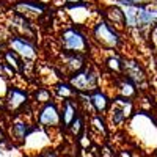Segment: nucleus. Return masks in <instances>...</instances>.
I'll return each mask as SVG.
<instances>
[{
	"label": "nucleus",
	"mask_w": 157,
	"mask_h": 157,
	"mask_svg": "<svg viewBox=\"0 0 157 157\" xmlns=\"http://www.w3.org/2000/svg\"><path fill=\"white\" fill-rule=\"evenodd\" d=\"M60 43L64 52H74V54H83L90 49V43L85 38V35L75 29V27H69L66 30L61 32L60 36Z\"/></svg>",
	"instance_id": "2"
},
{
	"label": "nucleus",
	"mask_w": 157,
	"mask_h": 157,
	"mask_svg": "<svg viewBox=\"0 0 157 157\" xmlns=\"http://www.w3.org/2000/svg\"><path fill=\"white\" fill-rule=\"evenodd\" d=\"M90 102L93 104L96 112H105L107 107H109V99L104 93H101V91H94V93L90 96Z\"/></svg>",
	"instance_id": "14"
},
{
	"label": "nucleus",
	"mask_w": 157,
	"mask_h": 157,
	"mask_svg": "<svg viewBox=\"0 0 157 157\" xmlns=\"http://www.w3.org/2000/svg\"><path fill=\"white\" fill-rule=\"evenodd\" d=\"M75 118H77L75 105L72 104V101H71V99H64L63 110H61V127L69 129V126L74 123Z\"/></svg>",
	"instance_id": "10"
},
{
	"label": "nucleus",
	"mask_w": 157,
	"mask_h": 157,
	"mask_svg": "<svg viewBox=\"0 0 157 157\" xmlns=\"http://www.w3.org/2000/svg\"><path fill=\"white\" fill-rule=\"evenodd\" d=\"M49 98H50V93H49L47 90H44V88L38 90V91H36V94H35V99H36V101H39V102H44V104L50 101Z\"/></svg>",
	"instance_id": "17"
},
{
	"label": "nucleus",
	"mask_w": 157,
	"mask_h": 157,
	"mask_svg": "<svg viewBox=\"0 0 157 157\" xmlns=\"http://www.w3.org/2000/svg\"><path fill=\"white\" fill-rule=\"evenodd\" d=\"M29 102V96L24 90H19L16 86H11L6 93V99H5V107L8 112H19L22 110Z\"/></svg>",
	"instance_id": "7"
},
{
	"label": "nucleus",
	"mask_w": 157,
	"mask_h": 157,
	"mask_svg": "<svg viewBox=\"0 0 157 157\" xmlns=\"http://www.w3.org/2000/svg\"><path fill=\"white\" fill-rule=\"evenodd\" d=\"M8 86H6V80L3 78V75H0V96H5L8 93Z\"/></svg>",
	"instance_id": "19"
},
{
	"label": "nucleus",
	"mask_w": 157,
	"mask_h": 157,
	"mask_svg": "<svg viewBox=\"0 0 157 157\" xmlns=\"http://www.w3.org/2000/svg\"><path fill=\"white\" fill-rule=\"evenodd\" d=\"M36 121L38 124L44 127V129H55L61 124V113L57 109L55 102H46L44 105L39 109L38 116H36Z\"/></svg>",
	"instance_id": "4"
},
{
	"label": "nucleus",
	"mask_w": 157,
	"mask_h": 157,
	"mask_svg": "<svg viewBox=\"0 0 157 157\" xmlns=\"http://www.w3.org/2000/svg\"><path fill=\"white\" fill-rule=\"evenodd\" d=\"M93 129H96L101 135H107V127H105V124H104V121L101 120V116L93 118Z\"/></svg>",
	"instance_id": "16"
},
{
	"label": "nucleus",
	"mask_w": 157,
	"mask_h": 157,
	"mask_svg": "<svg viewBox=\"0 0 157 157\" xmlns=\"http://www.w3.org/2000/svg\"><path fill=\"white\" fill-rule=\"evenodd\" d=\"M132 112V102H130L127 98L121 96V98H116L112 102V110H110V118H112V123L115 126H121Z\"/></svg>",
	"instance_id": "5"
},
{
	"label": "nucleus",
	"mask_w": 157,
	"mask_h": 157,
	"mask_svg": "<svg viewBox=\"0 0 157 157\" xmlns=\"http://www.w3.org/2000/svg\"><path fill=\"white\" fill-rule=\"evenodd\" d=\"M0 57H2V54H0Z\"/></svg>",
	"instance_id": "24"
},
{
	"label": "nucleus",
	"mask_w": 157,
	"mask_h": 157,
	"mask_svg": "<svg viewBox=\"0 0 157 157\" xmlns=\"http://www.w3.org/2000/svg\"><path fill=\"white\" fill-rule=\"evenodd\" d=\"M82 126H83V124H82V120H80V118L77 116L75 120H74V123H72V124L69 126V129L72 130V134H74L75 137H78V135H80V130L83 129Z\"/></svg>",
	"instance_id": "18"
},
{
	"label": "nucleus",
	"mask_w": 157,
	"mask_h": 157,
	"mask_svg": "<svg viewBox=\"0 0 157 157\" xmlns=\"http://www.w3.org/2000/svg\"><path fill=\"white\" fill-rule=\"evenodd\" d=\"M3 57H5V63H6L14 72H21V71H22V68H24L22 57H21L19 54H16V52L13 50V49L6 50Z\"/></svg>",
	"instance_id": "12"
},
{
	"label": "nucleus",
	"mask_w": 157,
	"mask_h": 157,
	"mask_svg": "<svg viewBox=\"0 0 157 157\" xmlns=\"http://www.w3.org/2000/svg\"><path fill=\"white\" fill-rule=\"evenodd\" d=\"M71 85L77 91H91L98 85V75L91 69H82L74 74L71 78Z\"/></svg>",
	"instance_id": "6"
},
{
	"label": "nucleus",
	"mask_w": 157,
	"mask_h": 157,
	"mask_svg": "<svg viewBox=\"0 0 157 157\" xmlns=\"http://www.w3.org/2000/svg\"><path fill=\"white\" fill-rule=\"evenodd\" d=\"M38 157H57V152L54 149H44L38 154Z\"/></svg>",
	"instance_id": "20"
},
{
	"label": "nucleus",
	"mask_w": 157,
	"mask_h": 157,
	"mask_svg": "<svg viewBox=\"0 0 157 157\" xmlns=\"http://www.w3.org/2000/svg\"><path fill=\"white\" fill-rule=\"evenodd\" d=\"M127 27H148L157 22V8L151 5H126L123 8Z\"/></svg>",
	"instance_id": "1"
},
{
	"label": "nucleus",
	"mask_w": 157,
	"mask_h": 157,
	"mask_svg": "<svg viewBox=\"0 0 157 157\" xmlns=\"http://www.w3.org/2000/svg\"><path fill=\"white\" fill-rule=\"evenodd\" d=\"M143 2H146V0H120V3L123 5H141Z\"/></svg>",
	"instance_id": "21"
},
{
	"label": "nucleus",
	"mask_w": 157,
	"mask_h": 157,
	"mask_svg": "<svg viewBox=\"0 0 157 157\" xmlns=\"http://www.w3.org/2000/svg\"><path fill=\"white\" fill-rule=\"evenodd\" d=\"M57 91H58V94L60 96H63L64 99H69L74 93H75V90H74V86L71 85H66V83H60V85H57Z\"/></svg>",
	"instance_id": "15"
},
{
	"label": "nucleus",
	"mask_w": 157,
	"mask_h": 157,
	"mask_svg": "<svg viewBox=\"0 0 157 157\" xmlns=\"http://www.w3.org/2000/svg\"><path fill=\"white\" fill-rule=\"evenodd\" d=\"M10 46H11V49L14 50L16 54H19L25 60H32V58L36 57L35 46L25 38H21V36H16V35L11 36L10 38Z\"/></svg>",
	"instance_id": "8"
},
{
	"label": "nucleus",
	"mask_w": 157,
	"mask_h": 157,
	"mask_svg": "<svg viewBox=\"0 0 157 157\" xmlns=\"http://www.w3.org/2000/svg\"><path fill=\"white\" fill-rule=\"evenodd\" d=\"M10 138L6 137V134H5V130L2 129V127H0V145H3V143H6Z\"/></svg>",
	"instance_id": "22"
},
{
	"label": "nucleus",
	"mask_w": 157,
	"mask_h": 157,
	"mask_svg": "<svg viewBox=\"0 0 157 157\" xmlns=\"http://www.w3.org/2000/svg\"><path fill=\"white\" fill-rule=\"evenodd\" d=\"M32 132V127L29 123L25 121H14L10 124V132H8V138L10 141L16 143V145H22L25 143L27 137L30 135Z\"/></svg>",
	"instance_id": "9"
},
{
	"label": "nucleus",
	"mask_w": 157,
	"mask_h": 157,
	"mask_svg": "<svg viewBox=\"0 0 157 157\" xmlns=\"http://www.w3.org/2000/svg\"><path fill=\"white\" fill-rule=\"evenodd\" d=\"M68 3H80V2H83V0H66Z\"/></svg>",
	"instance_id": "23"
},
{
	"label": "nucleus",
	"mask_w": 157,
	"mask_h": 157,
	"mask_svg": "<svg viewBox=\"0 0 157 157\" xmlns=\"http://www.w3.org/2000/svg\"><path fill=\"white\" fill-rule=\"evenodd\" d=\"M123 71H124L126 77L130 78L134 83H140V82H143V78H145V74H143L141 68L135 61H124L123 63Z\"/></svg>",
	"instance_id": "11"
},
{
	"label": "nucleus",
	"mask_w": 157,
	"mask_h": 157,
	"mask_svg": "<svg viewBox=\"0 0 157 157\" xmlns=\"http://www.w3.org/2000/svg\"><path fill=\"white\" fill-rule=\"evenodd\" d=\"M93 36L101 46L107 47V49H115L120 44V36H118L116 30L105 21H101L94 25Z\"/></svg>",
	"instance_id": "3"
},
{
	"label": "nucleus",
	"mask_w": 157,
	"mask_h": 157,
	"mask_svg": "<svg viewBox=\"0 0 157 157\" xmlns=\"http://www.w3.org/2000/svg\"><path fill=\"white\" fill-rule=\"evenodd\" d=\"M16 8L19 10V13H27V14H41V13L46 10V6L43 3L38 2H19L16 5Z\"/></svg>",
	"instance_id": "13"
}]
</instances>
